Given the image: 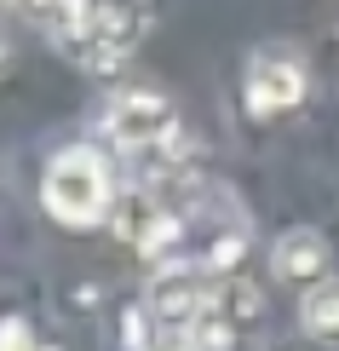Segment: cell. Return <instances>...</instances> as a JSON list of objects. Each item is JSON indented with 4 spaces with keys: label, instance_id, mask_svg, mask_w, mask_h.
<instances>
[{
    "label": "cell",
    "instance_id": "cell-7",
    "mask_svg": "<svg viewBox=\"0 0 339 351\" xmlns=\"http://www.w3.org/2000/svg\"><path fill=\"white\" fill-rule=\"evenodd\" d=\"M299 328L311 340H339V276H328V282L299 294Z\"/></svg>",
    "mask_w": 339,
    "mask_h": 351
},
{
    "label": "cell",
    "instance_id": "cell-8",
    "mask_svg": "<svg viewBox=\"0 0 339 351\" xmlns=\"http://www.w3.org/2000/svg\"><path fill=\"white\" fill-rule=\"evenodd\" d=\"M190 346H196V351H230V346H236V323L213 305V311L201 317L196 328H190Z\"/></svg>",
    "mask_w": 339,
    "mask_h": 351
},
{
    "label": "cell",
    "instance_id": "cell-1",
    "mask_svg": "<svg viewBox=\"0 0 339 351\" xmlns=\"http://www.w3.org/2000/svg\"><path fill=\"white\" fill-rule=\"evenodd\" d=\"M40 208L69 230H92L115 219L121 208V190H115V167L104 150L92 144H64L52 150V162L40 167Z\"/></svg>",
    "mask_w": 339,
    "mask_h": 351
},
{
    "label": "cell",
    "instance_id": "cell-15",
    "mask_svg": "<svg viewBox=\"0 0 339 351\" xmlns=\"http://www.w3.org/2000/svg\"><path fill=\"white\" fill-rule=\"evenodd\" d=\"M92 6H110V0H92Z\"/></svg>",
    "mask_w": 339,
    "mask_h": 351
},
{
    "label": "cell",
    "instance_id": "cell-11",
    "mask_svg": "<svg viewBox=\"0 0 339 351\" xmlns=\"http://www.w3.org/2000/svg\"><path fill=\"white\" fill-rule=\"evenodd\" d=\"M75 52H81L86 75H121V64H127V52H115V47H75Z\"/></svg>",
    "mask_w": 339,
    "mask_h": 351
},
{
    "label": "cell",
    "instance_id": "cell-2",
    "mask_svg": "<svg viewBox=\"0 0 339 351\" xmlns=\"http://www.w3.org/2000/svg\"><path fill=\"white\" fill-rule=\"evenodd\" d=\"M173 133H179V110H173V98L161 93V86H127V93H115L110 110H104V138L115 150L150 156Z\"/></svg>",
    "mask_w": 339,
    "mask_h": 351
},
{
    "label": "cell",
    "instance_id": "cell-5",
    "mask_svg": "<svg viewBox=\"0 0 339 351\" xmlns=\"http://www.w3.org/2000/svg\"><path fill=\"white\" fill-rule=\"evenodd\" d=\"M115 225H121V237L138 247L144 259H167L173 247H179V237H184V213L161 208V202H150V196H121Z\"/></svg>",
    "mask_w": 339,
    "mask_h": 351
},
{
    "label": "cell",
    "instance_id": "cell-9",
    "mask_svg": "<svg viewBox=\"0 0 339 351\" xmlns=\"http://www.w3.org/2000/svg\"><path fill=\"white\" fill-rule=\"evenodd\" d=\"M155 317L144 311V305H127V317H121V340H127V351H155Z\"/></svg>",
    "mask_w": 339,
    "mask_h": 351
},
{
    "label": "cell",
    "instance_id": "cell-14",
    "mask_svg": "<svg viewBox=\"0 0 339 351\" xmlns=\"http://www.w3.org/2000/svg\"><path fill=\"white\" fill-rule=\"evenodd\" d=\"M12 6H18L23 18H35V23H52V12H58V0H12Z\"/></svg>",
    "mask_w": 339,
    "mask_h": 351
},
{
    "label": "cell",
    "instance_id": "cell-3",
    "mask_svg": "<svg viewBox=\"0 0 339 351\" xmlns=\"http://www.w3.org/2000/svg\"><path fill=\"white\" fill-rule=\"evenodd\" d=\"M305 86H311V75H305V58L293 47H259L242 69V104L253 121H276V115L305 104Z\"/></svg>",
    "mask_w": 339,
    "mask_h": 351
},
{
    "label": "cell",
    "instance_id": "cell-13",
    "mask_svg": "<svg viewBox=\"0 0 339 351\" xmlns=\"http://www.w3.org/2000/svg\"><path fill=\"white\" fill-rule=\"evenodd\" d=\"M0 351H58V346H47V340H35V334H29V323H23V317H12V323H6V334H0Z\"/></svg>",
    "mask_w": 339,
    "mask_h": 351
},
{
    "label": "cell",
    "instance_id": "cell-4",
    "mask_svg": "<svg viewBox=\"0 0 339 351\" xmlns=\"http://www.w3.org/2000/svg\"><path fill=\"white\" fill-rule=\"evenodd\" d=\"M213 305H218V294L201 282V271H190V265H167L150 282V294H144V311L155 317V328H173V334H190Z\"/></svg>",
    "mask_w": 339,
    "mask_h": 351
},
{
    "label": "cell",
    "instance_id": "cell-10",
    "mask_svg": "<svg viewBox=\"0 0 339 351\" xmlns=\"http://www.w3.org/2000/svg\"><path fill=\"white\" fill-rule=\"evenodd\" d=\"M242 254H247V237H242V230H218L213 247H208V265H213V271H230V265H242Z\"/></svg>",
    "mask_w": 339,
    "mask_h": 351
},
{
    "label": "cell",
    "instance_id": "cell-6",
    "mask_svg": "<svg viewBox=\"0 0 339 351\" xmlns=\"http://www.w3.org/2000/svg\"><path fill=\"white\" fill-rule=\"evenodd\" d=\"M271 271L282 276V282H299V288H316V282H328V237L311 225H293L276 237L271 247Z\"/></svg>",
    "mask_w": 339,
    "mask_h": 351
},
{
    "label": "cell",
    "instance_id": "cell-12",
    "mask_svg": "<svg viewBox=\"0 0 339 351\" xmlns=\"http://www.w3.org/2000/svg\"><path fill=\"white\" fill-rule=\"evenodd\" d=\"M218 311H236V317H259V311H264V300H259V288H247V282H230L225 294H218Z\"/></svg>",
    "mask_w": 339,
    "mask_h": 351
}]
</instances>
